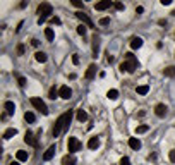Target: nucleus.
<instances>
[{"mask_svg": "<svg viewBox=\"0 0 175 165\" xmlns=\"http://www.w3.org/2000/svg\"><path fill=\"white\" fill-rule=\"evenodd\" d=\"M141 47H143V38L136 36V38H132V40H131V48L138 50V48H141Z\"/></svg>", "mask_w": 175, "mask_h": 165, "instance_id": "4468645a", "label": "nucleus"}, {"mask_svg": "<svg viewBox=\"0 0 175 165\" xmlns=\"http://www.w3.org/2000/svg\"><path fill=\"white\" fill-rule=\"evenodd\" d=\"M62 165H76V158L72 155H65L62 158Z\"/></svg>", "mask_w": 175, "mask_h": 165, "instance_id": "f3484780", "label": "nucleus"}, {"mask_svg": "<svg viewBox=\"0 0 175 165\" xmlns=\"http://www.w3.org/2000/svg\"><path fill=\"white\" fill-rule=\"evenodd\" d=\"M31 105L34 107L36 110H40L43 115H47L48 114V108H47V105H45V101H43L41 98H31Z\"/></svg>", "mask_w": 175, "mask_h": 165, "instance_id": "20e7f679", "label": "nucleus"}, {"mask_svg": "<svg viewBox=\"0 0 175 165\" xmlns=\"http://www.w3.org/2000/svg\"><path fill=\"white\" fill-rule=\"evenodd\" d=\"M106 60H108V62H113V60H115V57H113V55H110V53H108V55H106Z\"/></svg>", "mask_w": 175, "mask_h": 165, "instance_id": "ea45409f", "label": "nucleus"}, {"mask_svg": "<svg viewBox=\"0 0 175 165\" xmlns=\"http://www.w3.org/2000/svg\"><path fill=\"white\" fill-rule=\"evenodd\" d=\"M11 165H21V163H19V162H12Z\"/></svg>", "mask_w": 175, "mask_h": 165, "instance_id": "c03bdc74", "label": "nucleus"}, {"mask_svg": "<svg viewBox=\"0 0 175 165\" xmlns=\"http://www.w3.org/2000/svg\"><path fill=\"white\" fill-rule=\"evenodd\" d=\"M77 120H79V122H84V120H88V112H84L83 108H81V110H77Z\"/></svg>", "mask_w": 175, "mask_h": 165, "instance_id": "412c9836", "label": "nucleus"}, {"mask_svg": "<svg viewBox=\"0 0 175 165\" xmlns=\"http://www.w3.org/2000/svg\"><path fill=\"white\" fill-rule=\"evenodd\" d=\"M170 160L175 163V150H172V151H170Z\"/></svg>", "mask_w": 175, "mask_h": 165, "instance_id": "58836bf2", "label": "nucleus"}, {"mask_svg": "<svg viewBox=\"0 0 175 165\" xmlns=\"http://www.w3.org/2000/svg\"><path fill=\"white\" fill-rule=\"evenodd\" d=\"M118 165H131V160H129L127 157H124V158L118 162Z\"/></svg>", "mask_w": 175, "mask_h": 165, "instance_id": "7c9ffc66", "label": "nucleus"}, {"mask_svg": "<svg viewBox=\"0 0 175 165\" xmlns=\"http://www.w3.org/2000/svg\"><path fill=\"white\" fill-rule=\"evenodd\" d=\"M167 110H168V108H167V105H163V103H158V105L154 107V114H156L158 117H165V115H167Z\"/></svg>", "mask_w": 175, "mask_h": 165, "instance_id": "1a4fd4ad", "label": "nucleus"}, {"mask_svg": "<svg viewBox=\"0 0 175 165\" xmlns=\"http://www.w3.org/2000/svg\"><path fill=\"white\" fill-rule=\"evenodd\" d=\"M163 74L167 76V78H173L175 76V67H167V69L163 71Z\"/></svg>", "mask_w": 175, "mask_h": 165, "instance_id": "a878e982", "label": "nucleus"}, {"mask_svg": "<svg viewBox=\"0 0 175 165\" xmlns=\"http://www.w3.org/2000/svg\"><path fill=\"white\" fill-rule=\"evenodd\" d=\"M34 59L38 60V62H47V53H43V52H36L34 53Z\"/></svg>", "mask_w": 175, "mask_h": 165, "instance_id": "5701e85b", "label": "nucleus"}, {"mask_svg": "<svg viewBox=\"0 0 175 165\" xmlns=\"http://www.w3.org/2000/svg\"><path fill=\"white\" fill-rule=\"evenodd\" d=\"M77 35H81V36H84V35H86V26H84V24L77 26Z\"/></svg>", "mask_w": 175, "mask_h": 165, "instance_id": "c756f323", "label": "nucleus"}, {"mask_svg": "<svg viewBox=\"0 0 175 165\" xmlns=\"http://www.w3.org/2000/svg\"><path fill=\"white\" fill-rule=\"evenodd\" d=\"M50 21H52V24H60V22H62V21H60V17H57V16H55V17H52Z\"/></svg>", "mask_w": 175, "mask_h": 165, "instance_id": "72a5a7b5", "label": "nucleus"}, {"mask_svg": "<svg viewBox=\"0 0 175 165\" xmlns=\"http://www.w3.org/2000/svg\"><path fill=\"white\" fill-rule=\"evenodd\" d=\"M52 5H50V4H48V2H43L41 5L38 7V11H36V14L40 17H41V19H47L48 16H50V14H52Z\"/></svg>", "mask_w": 175, "mask_h": 165, "instance_id": "7ed1b4c3", "label": "nucleus"}, {"mask_svg": "<svg viewBox=\"0 0 175 165\" xmlns=\"http://www.w3.org/2000/svg\"><path fill=\"white\" fill-rule=\"evenodd\" d=\"M24 143H28L29 146H38V143H36V139H34V136H33V133H29V131L24 134Z\"/></svg>", "mask_w": 175, "mask_h": 165, "instance_id": "9b49d317", "label": "nucleus"}, {"mask_svg": "<svg viewBox=\"0 0 175 165\" xmlns=\"http://www.w3.org/2000/svg\"><path fill=\"white\" fill-rule=\"evenodd\" d=\"M16 134H17V129L16 127H9L5 133H4V139H11V138H14Z\"/></svg>", "mask_w": 175, "mask_h": 165, "instance_id": "dca6fc26", "label": "nucleus"}, {"mask_svg": "<svg viewBox=\"0 0 175 165\" xmlns=\"http://www.w3.org/2000/svg\"><path fill=\"white\" fill-rule=\"evenodd\" d=\"M148 129H149V126H146V124H143V126H138V127H136V133H138V134L148 133Z\"/></svg>", "mask_w": 175, "mask_h": 165, "instance_id": "cd10ccee", "label": "nucleus"}, {"mask_svg": "<svg viewBox=\"0 0 175 165\" xmlns=\"http://www.w3.org/2000/svg\"><path fill=\"white\" fill-rule=\"evenodd\" d=\"M17 81H19V84H21V86H26V79H24L22 76H19V78H17Z\"/></svg>", "mask_w": 175, "mask_h": 165, "instance_id": "c9c22d12", "label": "nucleus"}, {"mask_svg": "<svg viewBox=\"0 0 175 165\" xmlns=\"http://www.w3.org/2000/svg\"><path fill=\"white\" fill-rule=\"evenodd\" d=\"M45 36H47L48 41H53V38H55V33H53L52 28H47V29H45Z\"/></svg>", "mask_w": 175, "mask_h": 165, "instance_id": "b1692460", "label": "nucleus"}, {"mask_svg": "<svg viewBox=\"0 0 175 165\" xmlns=\"http://www.w3.org/2000/svg\"><path fill=\"white\" fill-rule=\"evenodd\" d=\"M170 14H172V16H175V9H173V11H172V12H170Z\"/></svg>", "mask_w": 175, "mask_h": 165, "instance_id": "a18cd8bd", "label": "nucleus"}, {"mask_svg": "<svg viewBox=\"0 0 175 165\" xmlns=\"http://www.w3.org/2000/svg\"><path fill=\"white\" fill-rule=\"evenodd\" d=\"M72 62H74V65H77V64H79V57H77L76 53L72 55Z\"/></svg>", "mask_w": 175, "mask_h": 165, "instance_id": "e433bc0d", "label": "nucleus"}, {"mask_svg": "<svg viewBox=\"0 0 175 165\" xmlns=\"http://www.w3.org/2000/svg\"><path fill=\"white\" fill-rule=\"evenodd\" d=\"M16 157H17V162H24V160L29 158V153L24 151V150H19V151L16 153Z\"/></svg>", "mask_w": 175, "mask_h": 165, "instance_id": "2eb2a0df", "label": "nucleus"}, {"mask_svg": "<svg viewBox=\"0 0 175 165\" xmlns=\"http://www.w3.org/2000/svg\"><path fill=\"white\" fill-rule=\"evenodd\" d=\"M113 5V2H110V0H103V2H98V4H95V9L96 11H106L108 7Z\"/></svg>", "mask_w": 175, "mask_h": 165, "instance_id": "6e6552de", "label": "nucleus"}, {"mask_svg": "<svg viewBox=\"0 0 175 165\" xmlns=\"http://www.w3.org/2000/svg\"><path fill=\"white\" fill-rule=\"evenodd\" d=\"M100 24L101 26H106V24H110V19H108V17H103V19H100Z\"/></svg>", "mask_w": 175, "mask_h": 165, "instance_id": "2f4dec72", "label": "nucleus"}, {"mask_svg": "<svg viewBox=\"0 0 175 165\" xmlns=\"http://www.w3.org/2000/svg\"><path fill=\"white\" fill-rule=\"evenodd\" d=\"M72 5H76V7H83V2H79V0H72Z\"/></svg>", "mask_w": 175, "mask_h": 165, "instance_id": "4c0bfd02", "label": "nucleus"}, {"mask_svg": "<svg viewBox=\"0 0 175 165\" xmlns=\"http://www.w3.org/2000/svg\"><path fill=\"white\" fill-rule=\"evenodd\" d=\"M143 12H144V7H141V5H139L138 9H136V14H143Z\"/></svg>", "mask_w": 175, "mask_h": 165, "instance_id": "a19ab883", "label": "nucleus"}, {"mask_svg": "<svg viewBox=\"0 0 175 165\" xmlns=\"http://www.w3.org/2000/svg\"><path fill=\"white\" fill-rule=\"evenodd\" d=\"M138 65H139L138 59H136V57H134L131 52H129V53H125V62H122V64H120V71L134 72V71L138 69Z\"/></svg>", "mask_w": 175, "mask_h": 165, "instance_id": "f03ea898", "label": "nucleus"}, {"mask_svg": "<svg viewBox=\"0 0 175 165\" xmlns=\"http://www.w3.org/2000/svg\"><path fill=\"white\" fill-rule=\"evenodd\" d=\"M4 108H5L7 115H14V112H16V105H14V101H5V103H4Z\"/></svg>", "mask_w": 175, "mask_h": 165, "instance_id": "f8f14e48", "label": "nucleus"}, {"mask_svg": "<svg viewBox=\"0 0 175 165\" xmlns=\"http://www.w3.org/2000/svg\"><path fill=\"white\" fill-rule=\"evenodd\" d=\"M136 91H138V95H146V93L149 91V86L148 84H141V86L136 88Z\"/></svg>", "mask_w": 175, "mask_h": 165, "instance_id": "4be33fe9", "label": "nucleus"}, {"mask_svg": "<svg viewBox=\"0 0 175 165\" xmlns=\"http://www.w3.org/2000/svg\"><path fill=\"white\" fill-rule=\"evenodd\" d=\"M81 146L83 144L79 143V139L74 138V136H70L69 138V143H67V148H69V153H74V151H77V150H81Z\"/></svg>", "mask_w": 175, "mask_h": 165, "instance_id": "39448f33", "label": "nucleus"}, {"mask_svg": "<svg viewBox=\"0 0 175 165\" xmlns=\"http://www.w3.org/2000/svg\"><path fill=\"white\" fill-rule=\"evenodd\" d=\"M70 119H72V112L69 110V112H65L64 115H60V117L55 120V126H53V131H52L55 138H57L60 133H62V129H65V127L70 124Z\"/></svg>", "mask_w": 175, "mask_h": 165, "instance_id": "f257e3e1", "label": "nucleus"}, {"mask_svg": "<svg viewBox=\"0 0 175 165\" xmlns=\"http://www.w3.org/2000/svg\"><path fill=\"white\" fill-rule=\"evenodd\" d=\"M113 7H115L117 11H122V9H124V4H120V2H115V4H113Z\"/></svg>", "mask_w": 175, "mask_h": 165, "instance_id": "473e14b6", "label": "nucleus"}, {"mask_svg": "<svg viewBox=\"0 0 175 165\" xmlns=\"http://www.w3.org/2000/svg\"><path fill=\"white\" fill-rule=\"evenodd\" d=\"M48 95H50L52 100H55V98L58 96V90H57V88H50V93H48Z\"/></svg>", "mask_w": 175, "mask_h": 165, "instance_id": "c85d7f7f", "label": "nucleus"}, {"mask_svg": "<svg viewBox=\"0 0 175 165\" xmlns=\"http://www.w3.org/2000/svg\"><path fill=\"white\" fill-rule=\"evenodd\" d=\"M58 96H60V98H64V100H69L70 96H72V90H70L69 86H60V88H58Z\"/></svg>", "mask_w": 175, "mask_h": 165, "instance_id": "423d86ee", "label": "nucleus"}, {"mask_svg": "<svg viewBox=\"0 0 175 165\" xmlns=\"http://www.w3.org/2000/svg\"><path fill=\"white\" fill-rule=\"evenodd\" d=\"M24 120H26V122H34L36 117H34V114H33V112H26V114H24Z\"/></svg>", "mask_w": 175, "mask_h": 165, "instance_id": "393cba45", "label": "nucleus"}, {"mask_svg": "<svg viewBox=\"0 0 175 165\" xmlns=\"http://www.w3.org/2000/svg\"><path fill=\"white\" fill-rule=\"evenodd\" d=\"M106 96H108L110 100H117V98H118V91H117V90H110L108 93H106Z\"/></svg>", "mask_w": 175, "mask_h": 165, "instance_id": "bb28decb", "label": "nucleus"}, {"mask_svg": "<svg viewBox=\"0 0 175 165\" xmlns=\"http://www.w3.org/2000/svg\"><path fill=\"white\" fill-rule=\"evenodd\" d=\"M129 146H131L132 150H139L141 148V141H139L138 138H131L129 139Z\"/></svg>", "mask_w": 175, "mask_h": 165, "instance_id": "6ab92c4d", "label": "nucleus"}, {"mask_svg": "<svg viewBox=\"0 0 175 165\" xmlns=\"http://www.w3.org/2000/svg\"><path fill=\"white\" fill-rule=\"evenodd\" d=\"M76 17H77L79 21L86 22V24H88V26H89V28H93V26H95V24H93V21H91V19H89V17H88V16H86V14H84V12H83V11H81V12H76Z\"/></svg>", "mask_w": 175, "mask_h": 165, "instance_id": "0eeeda50", "label": "nucleus"}, {"mask_svg": "<svg viewBox=\"0 0 175 165\" xmlns=\"http://www.w3.org/2000/svg\"><path fill=\"white\" fill-rule=\"evenodd\" d=\"M98 50H100V38H93V57L98 55Z\"/></svg>", "mask_w": 175, "mask_h": 165, "instance_id": "aec40b11", "label": "nucleus"}, {"mask_svg": "<svg viewBox=\"0 0 175 165\" xmlns=\"http://www.w3.org/2000/svg\"><path fill=\"white\" fill-rule=\"evenodd\" d=\"M31 43H33V47H38V45H40V41H38V40H31Z\"/></svg>", "mask_w": 175, "mask_h": 165, "instance_id": "37998d69", "label": "nucleus"}, {"mask_svg": "<svg viewBox=\"0 0 175 165\" xmlns=\"http://www.w3.org/2000/svg\"><path fill=\"white\" fill-rule=\"evenodd\" d=\"M24 53V47L22 45H17V55H22Z\"/></svg>", "mask_w": 175, "mask_h": 165, "instance_id": "f704fd0d", "label": "nucleus"}, {"mask_svg": "<svg viewBox=\"0 0 175 165\" xmlns=\"http://www.w3.org/2000/svg\"><path fill=\"white\" fill-rule=\"evenodd\" d=\"M55 151H57V148H55V144H52L50 148L45 151V155H43V160L45 162H48V160H52L53 158V155H55Z\"/></svg>", "mask_w": 175, "mask_h": 165, "instance_id": "9d476101", "label": "nucleus"}, {"mask_svg": "<svg viewBox=\"0 0 175 165\" xmlns=\"http://www.w3.org/2000/svg\"><path fill=\"white\" fill-rule=\"evenodd\" d=\"M172 4V0H161V5H170Z\"/></svg>", "mask_w": 175, "mask_h": 165, "instance_id": "79ce46f5", "label": "nucleus"}, {"mask_svg": "<svg viewBox=\"0 0 175 165\" xmlns=\"http://www.w3.org/2000/svg\"><path fill=\"white\" fill-rule=\"evenodd\" d=\"M95 76H96V65H95V64H91L89 67H88V71H86L84 78H86V79H93Z\"/></svg>", "mask_w": 175, "mask_h": 165, "instance_id": "ddd939ff", "label": "nucleus"}, {"mask_svg": "<svg viewBox=\"0 0 175 165\" xmlns=\"http://www.w3.org/2000/svg\"><path fill=\"white\" fill-rule=\"evenodd\" d=\"M98 146H100V139L98 138H89V141H88V148L96 150Z\"/></svg>", "mask_w": 175, "mask_h": 165, "instance_id": "a211bd4d", "label": "nucleus"}]
</instances>
